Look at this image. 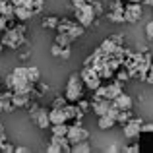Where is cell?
Wrapping results in <instances>:
<instances>
[{
    "label": "cell",
    "mask_w": 153,
    "mask_h": 153,
    "mask_svg": "<svg viewBox=\"0 0 153 153\" xmlns=\"http://www.w3.org/2000/svg\"><path fill=\"white\" fill-rule=\"evenodd\" d=\"M83 91H85V83H83L82 76L79 74H72L70 79L66 83V91H64V97L68 99V103H78L83 97Z\"/></svg>",
    "instance_id": "1"
},
{
    "label": "cell",
    "mask_w": 153,
    "mask_h": 153,
    "mask_svg": "<svg viewBox=\"0 0 153 153\" xmlns=\"http://www.w3.org/2000/svg\"><path fill=\"white\" fill-rule=\"evenodd\" d=\"M25 43H27L25 35H23L22 31L14 29V27H10V29L4 31V37H2V45L4 47H8V49H12V51H18L19 47H23Z\"/></svg>",
    "instance_id": "2"
},
{
    "label": "cell",
    "mask_w": 153,
    "mask_h": 153,
    "mask_svg": "<svg viewBox=\"0 0 153 153\" xmlns=\"http://www.w3.org/2000/svg\"><path fill=\"white\" fill-rule=\"evenodd\" d=\"M56 29H58V33H66V35H70L72 39H78V37H82L83 35V29H85V27H82L79 25L78 22H72V19H58V27H56Z\"/></svg>",
    "instance_id": "3"
},
{
    "label": "cell",
    "mask_w": 153,
    "mask_h": 153,
    "mask_svg": "<svg viewBox=\"0 0 153 153\" xmlns=\"http://www.w3.org/2000/svg\"><path fill=\"white\" fill-rule=\"evenodd\" d=\"M97 18L95 16V12H93V6L91 4H83V6H79V8H76V22L79 23L82 27H89L91 23H93V19Z\"/></svg>",
    "instance_id": "4"
},
{
    "label": "cell",
    "mask_w": 153,
    "mask_h": 153,
    "mask_svg": "<svg viewBox=\"0 0 153 153\" xmlns=\"http://www.w3.org/2000/svg\"><path fill=\"white\" fill-rule=\"evenodd\" d=\"M79 76H82L85 87H87V89H91V91H95L99 85H101V82H103V79L99 78L97 70H95V68H91V66H85L82 72H79Z\"/></svg>",
    "instance_id": "5"
},
{
    "label": "cell",
    "mask_w": 153,
    "mask_h": 153,
    "mask_svg": "<svg viewBox=\"0 0 153 153\" xmlns=\"http://www.w3.org/2000/svg\"><path fill=\"white\" fill-rule=\"evenodd\" d=\"M142 16H143L142 2H126V4H124V19H126V23L140 22Z\"/></svg>",
    "instance_id": "6"
},
{
    "label": "cell",
    "mask_w": 153,
    "mask_h": 153,
    "mask_svg": "<svg viewBox=\"0 0 153 153\" xmlns=\"http://www.w3.org/2000/svg\"><path fill=\"white\" fill-rule=\"evenodd\" d=\"M66 138L70 140V143L74 146V143H78V142L89 140V132H87L85 128L82 126V122H74L72 126H68V134H66Z\"/></svg>",
    "instance_id": "7"
},
{
    "label": "cell",
    "mask_w": 153,
    "mask_h": 153,
    "mask_svg": "<svg viewBox=\"0 0 153 153\" xmlns=\"http://www.w3.org/2000/svg\"><path fill=\"white\" fill-rule=\"evenodd\" d=\"M122 128H124V138L136 140L140 134H142V118H134V116H132L128 122L122 124Z\"/></svg>",
    "instance_id": "8"
},
{
    "label": "cell",
    "mask_w": 153,
    "mask_h": 153,
    "mask_svg": "<svg viewBox=\"0 0 153 153\" xmlns=\"http://www.w3.org/2000/svg\"><path fill=\"white\" fill-rule=\"evenodd\" d=\"M31 120H33V122L37 124L41 130L51 128V118H49V111H47V108H41V107H39L37 111L31 114Z\"/></svg>",
    "instance_id": "9"
},
{
    "label": "cell",
    "mask_w": 153,
    "mask_h": 153,
    "mask_svg": "<svg viewBox=\"0 0 153 153\" xmlns=\"http://www.w3.org/2000/svg\"><path fill=\"white\" fill-rule=\"evenodd\" d=\"M62 111H64V114H66V118L68 120H74V122H79L82 120V116H83V112L79 111V107L76 103H70V105H64L62 107Z\"/></svg>",
    "instance_id": "10"
},
{
    "label": "cell",
    "mask_w": 153,
    "mask_h": 153,
    "mask_svg": "<svg viewBox=\"0 0 153 153\" xmlns=\"http://www.w3.org/2000/svg\"><path fill=\"white\" fill-rule=\"evenodd\" d=\"M112 103H114L120 111H132V107H134V99H132L126 91H122L118 97H114V99H112Z\"/></svg>",
    "instance_id": "11"
},
{
    "label": "cell",
    "mask_w": 153,
    "mask_h": 153,
    "mask_svg": "<svg viewBox=\"0 0 153 153\" xmlns=\"http://www.w3.org/2000/svg\"><path fill=\"white\" fill-rule=\"evenodd\" d=\"M111 105H112L111 99H97V101H91V111L97 116H101V114H107L108 112Z\"/></svg>",
    "instance_id": "12"
},
{
    "label": "cell",
    "mask_w": 153,
    "mask_h": 153,
    "mask_svg": "<svg viewBox=\"0 0 153 153\" xmlns=\"http://www.w3.org/2000/svg\"><path fill=\"white\" fill-rule=\"evenodd\" d=\"M107 87V99H114V97H118L120 93L124 91V82H120V79H114V82H111L108 85H105Z\"/></svg>",
    "instance_id": "13"
},
{
    "label": "cell",
    "mask_w": 153,
    "mask_h": 153,
    "mask_svg": "<svg viewBox=\"0 0 153 153\" xmlns=\"http://www.w3.org/2000/svg\"><path fill=\"white\" fill-rule=\"evenodd\" d=\"M16 8V19L18 22H27V19L33 18V10H31L27 4H22V6H14Z\"/></svg>",
    "instance_id": "14"
},
{
    "label": "cell",
    "mask_w": 153,
    "mask_h": 153,
    "mask_svg": "<svg viewBox=\"0 0 153 153\" xmlns=\"http://www.w3.org/2000/svg\"><path fill=\"white\" fill-rule=\"evenodd\" d=\"M14 103H12V89L6 91V93H0V111L4 112H12L14 111Z\"/></svg>",
    "instance_id": "15"
},
{
    "label": "cell",
    "mask_w": 153,
    "mask_h": 153,
    "mask_svg": "<svg viewBox=\"0 0 153 153\" xmlns=\"http://www.w3.org/2000/svg\"><path fill=\"white\" fill-rule=\"evenodd\" d=\"M49 118H51V124H62V122H68V118H66V114H64V111H62V108H56V107H52L51 111H49Z\"/></svg>",
    "instance_id": "16"
},
{
    "label": "cell",
    "mask_w": 153,
    "mask_h": 153,
    "mask_svg": "<svg viewBox=\"0 0 153 153\" xmlns=\"http://www.w3.org/2000/svg\"><path fill=\"white\" fill-rule=\"evenodd\" d=\"M97 126L101 128V130H111L112 126H116V120L112 118L111 114H101L97 120Z\"/></svg>",
    "instance_id": "17"
},
{
    "label": "cell",
    "mask_w": 153,
    "mask_h": 153,
    "mask_svg": "<svg viewBox=\"0 0 153 153\" xmlns=\"http://www.w3.org/2000/svg\"><path fill=\"white\" fill-rule=\"evenodd\" d=\"M51 134H52V136H66V134H68V122L51 124Z\"/></svg>",
    "instance_id": "18"
},
{
    "label": "cell",
    "mask_w": 153,
    "mask_h": 153,
    "mask_svg": "<svg viewBox=\"0 0 153 153\" xmlns=\"http://www.w3.org/2000/svg\"><path fill=\"white\" fill-rule=\"evenodd\" d=\"M27 79H29L31 83H37L39 79H41V70H39L37 66H27Z\"/></svg>",
    "instance_id": "19"
},
{
    "label": "cell",
    "mask_w": 153,
    "mask_h": 153,
    "mask_svg": "<svg viewBox=\"0 0 153 153\" xmlns=\"http://www.w3.org/2000/svg\"><path fill=\"white\" fill-rule=\"evenodd\" d=\"M72 151H74V153H89L91 151V146H89L87 140H83V142L74 143V146H72Z\"/></svg>",
    "instance_id": "20"
},
{
    "label": "cell",
    "mask_w": 153,
    "mask_h": 153,
    "mask_svg": "<svg viewBox=\"0 0 153 153\" xmlns=\"http://www.w3.org/2000/svg\"><path fill=\"white\" fill-rule=\"evenodd\" d=\"M107 18H108V22H112V23H126L122 12H111V10H108L107 12Z\"/></svg>",
    "instance_id": "21"
},
{
    "label": "cell",
    "mask_w": 153,
    "mask_h": 153,
    "mask_svg": "<svg viewBox=\"0 0 153 153\" xmlns=\"http://www.w3.org/2000/svg\"><path fill=\"white\" fill-rule=\"evenodd\" d=\"M72 41H74V39H72L70 35H66V33H58V35H56V39H54V43H56V45H60V47H70Z\"/></svg>",
    "instance_id": "22"
},
{
    "label": "cell",
    "mask_w": 153,
    "mask_h": 153,
    "mask_svg": "<svg viewBox=\"0 0 153 153\" xmlns=\"http://www.w3.org/2000/svg\"><path fill=\"white\" fill-rule=\"evenodd\" d=\"M43 27H47V29H56V27H58V18H56V16L43 18Z\"/></svg>",
    "instance_id": "23"
},
{
    "label": "cell",
    "mask_w": 153,
    "mask_h": 153,
    "mask_svg": "<svg viewBox=\"0 0 153 153\" xmlns=\"http://www.w3.org/2000/svg\"><path fill=\"white\" fill-rule=\"evenodd\" d=\"M116 47H118V45H116L112 39H107V41H103V43H101V49L107 52V54H112V52L116 51Z\"/></svg>",
    "instance_id": "24"
},
{
    "label": "cell",
    "mask_w": 153,
    "mask_h": 153,
    "mask_svg": "<svg viewBox=\"0 0 153 153\" xmlns=\"http://www.w3.org/2000/svg\"><path fill=\"white\" fill-rule=\"evenodd\" d=\"M130 118H132V111H120L118 114H116V124H124Z\"/></svg>",
    "instance_id": "25"
},
{
    "label": "cell",
    "mask_w": 153,
    "mask_h": 153,
    "mask_svg": "<svg viewBox=\"0 0 153 153\" xmlns=\"http://www.w3.org/2000/svg\"><path fill=\"white\" fill-rule=\"evenodd\" d=\"M76 105H78V107H79V111H82L83 112V114H85V112H89V108H91V101H85V99H79V101L78 103H76Z\"/></svg>",
    "instance_id": "26"
},
{
    "label": "cell",
    "mask_w": 153,
    "mask_h": 153,
    "mask_svg": "<svg viewBox=\"0 0 153 153\" xmlns=\"http://www.w3.org/2000/svg\"><path fill=\"white\" fill-rule=\"evenodd\" d=\"M47 151H49V153H62V147H60L56 142H52V140H51L49 146H47Z\"/></svg>",
    "instance_id": "27"
},
{
    "label": "cell",
    "mask_w": 153,
    "mask_h": 153,
    "mask_svg": "<svg viewBox=\"0 0 153 153\" xmlns=\"http://www.w3.org/2000/svg\"><path fill=\"white\" fill-rule=\"evenodd\" d=\"M116 79H120V82H128V79H130V72H128V68H126V70H118Z\"/></svg>",
    "instance_id": "28"
},
{
    "label": "cell",
    "mask_w": 153,
    "mask_h": 153,
    "mask_svg": "<svg viewBox=\"0 0 153 153\" xmlns=\"http://www.w3.org/2000/svg\"><path fill=\"white\" fill-rule=\"evenodd\" d=\"M146 37H147V41H153V19L146 23Z\"/></svg>",
    "instance_id": "29"
},
{
    "label": "cell",
    "mask_w": 153,
    "mask_h": 153,
    "mask_svg": "<svg viewBox=\"0 0 153 153\" xmlns=\"http://www.w3.org/2000/svg\"><path fill=\"white\" fill-rule=\"evenodd\" d=\"M70 56H72V49H70V47H62V51H60V56H58V58L68 60Z\"/></svg>",
    "instance_id": "30"
},
{
    "label": "cell",
    "mask_w": 153,
    "mask_h": 153,
    "mask_svg": "<svg viewBox=\"0 0 153 153\" xmlns=\"http://www.w3.org/2000/svg\"><path fill=\"white\" fill-rule=\"evenodd\" d=\"M66 103H68V99H66V97H56L54 101H52V107H56V108H62Z\"/></svg>",
    "instance_id": "31"
},
{
    "label": "cell",
    "mask_w": 153,
    "mask_h": 153,
    "mask_svg": "<svg viewBox=\"0 0 153 153\" xmlns=\"http://www.w3.org/2000/svg\"><path fill=\"white\" fill-rule=\"evenodd\" d=\"M120 151H124V153H134V151H140V146H138V143H134V146H124V147H120Z\"/></svg>",
    "instance_id": "32"
},
{
    "label": "cell",
    "mask_w": 153,
    "mask_h": 153,
    "mask_svg": "<svg viewBox=\"0 0 153 153\" xmlns=\"http://www.w3.org/2000/svg\"><path fill=\"white\" fill-rule=\"evenodd\" d=\"M142 132L151 134V132H153V122H142Z\"/></svg>",
    "instance_id": "33"
},
{
    "label": "cell",
    "mask_w": 153,
    "mask_h": 153,
    "mask_svg": "<svg viewBox=\"0 0 153 153\" xmlns=\"http://www.w3.org/2000/svg\"><path fill=\"white\" fill-rule=\"evenodd\" d=\"M60 51H62V47H60V45H56V43L51 47V54H52V56H56V58L60 56Z\"/></svg>",
    "instance_id": "34"
},
{
    "label": "cell",
    "mask_w": 153,
    "mask_h": 153,
    "mask_svg": "<svg viewBox=\"0 0 153 153\" xmlns=\"http://www.w3.org/2000/svg\"><path fill=\"white\" fill-rule=\"evenodd\" d=\"M6 29H8V19L4 16H0V33H4Z\"/></svg>",
    "instance_id": "35"
},
{
    "label": "cell",
    "mask_w": 153,
    "mask_h": 153,
    "mask_svg": "<svg viewBox=\"0 0 153 153\" xmlns=\"http://www.w3.org/2000/svg\"><path fill=\"white\" fill-rule=\"evenodd\" d=\"M146 82L153 85V64H149V70H147V76H146Z\"/></svg>",
    "instance_id": "36"
},
{
    "label": "cell",
    "mask_w": 153,
    "mask_h": 153,
    "mask_svg": "<svg viewBox=\"0 0 153 153\" xmlns=\"http://www.w3.org/2000/svg\"><path fill=\"white\" fill-rule=\"evenodd\" d=\"M85 4V0H72V6H74V10L76 8H79V6H83Z\"/></svg>",
    "instance_id": "37"
},
{
    "label": "cell",
    "mask_w": 153,
    "mask_h": 153,
    "mask_svg": "<svg viewBox=\"0 0 153 153\" xmlns=\"http://www.w3.org/2000/svg\"><path fill=\"white\" fill-rule=\"evenodd\" d=\"M14 151H16V153H27L29 149H27V147H23V146H18V147H16Z\"/></svg>",
    "instance_id": "38"
},
{
    "label": "cell",
    "mask_w": 153,
    "mask_h": 153,
    "mask_svg": "<svg viewBox=\"0 0 153 153\" xmlns=\"http://www.w3.org/2000/svg\"><path fill=\"white\" fill-rule=\"evenodd\" d=\"M112 41H114V43H116V45H118V47H120V43H122V37H118V35H116V37H112Z\"/></svg>",
    "instance_id": "39"
},
{
    "label": "cell",
    "mask_w": 153,
    "mask_h": 153,
    "mask_svg": "<svg viewBox=\"0 0 153 153\" xmlns=\"http://www.w3.org/2000/svg\"><path fill=\"white\" fill-rule=\"evenodd\" d=\"M107 151H120V147L118 146H111V147H107Z\"/></svg>",
    "instance_id": "40"
},
{
    "label": "cell",
    "mask_w": 153,
    "mask_h": 153,
    "mask_svg": "<svg viewBox=\"0 0 153 153\" xmlns=\"http://www.w3.org/2000/svg\"><path fill=\"white\" fill-rule=\"evenodd\" d=\"M143 2H146L147 6H151V8H153V0H143Z\"/></svg>",
    "instance_id": "41"
},
{
    "label": "cell",
    "mask_w": 153,
    "mask_h": 153,
    "mask_svg": "<svg viewBox=\"0 0 153 153\" xmlns=\"http://www.w3.org/2000/svg\"><path fill=\"white\" fill-rule=\"evenodd\" d=\"M2 51H4V45H2V41H0V54H2Z\"/></svg>",
    "instance_id": "42"
},
{
    "label": "cell",
    "mask_w": 153,
    "mask_h": 153,
    "mask_svg": "<svg viewBox=\"0 0 153 153\" xmlns=\"http://www.w3.org/2000/svg\"><path fill=\"white\" fill-rule=\"evenodd\" d=\"M126 2H143V0H126Z\"/></svg>",
    "instance_id": "43"
},
{
    "label": "cell",
    "mask_w": 153,
    "mask_h": 153,
    "mask_svg": "<svg viewBox=\"0 0 153 153\" xmlns=\"http://www.w3.org/2000/svg\"><path fill=\"white\" fill-rule=\"evenodd\" d=\"M85 2H87V4H93V2H95V0H85Z\"/></svg>",
    "instance_id": "44"
}]
</instances>
